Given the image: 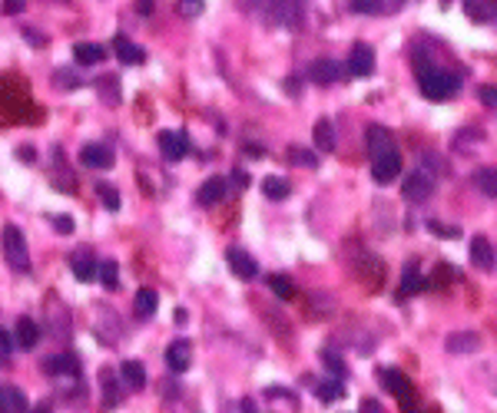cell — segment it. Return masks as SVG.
<instances>
[{
	"label": "cell",
	"instance_id": "9c48e42d",
	"mask_svg": "<svg viewBox=\"0 0 497 413\" xmlns=\"http://www.w3.org/2000/svg\"><path fill=\"white\" fill-rule=\"evenodd\" d=\"M226 262H229L232 275L243 278V281H252V278L259 275V264H255V258L249 255V251H243V248H229V251H226Z\"/></svg>",
	"mask_w": 497,
	"mask_h": 413
},
{
	"label": "cell",
	"instance_id": "4dcf8cb0",
	"mask_svg": "<svg viewBox=\"0 0 497 413\" xmlns=\"http://www.w3.org/2000/svg\"><path fill=\"white\" fill-rule=\"evenodd\" d=\"M100 380H103V397H106V407H116V403H120V384H116V374L110 370V367H103Z\"/></svg>",
	"mask_w": 497,
	"mask_h": 413
},
{
	"label": "cell",
	"instance_id": "7dc6e473",
	"mask_svg": "<svg viewBox=\"0 0 497 413\" xmlns=\"http://www.w3.org/2000/svg\"><path fill=\"white\" fill-rule=\"evenodd\" d=\"M136 10H140L143 17H150V13H153V0H136Z\"/></svg>",
	"mask_w": 497,
	"mask_h": 413
},
{
	"label": "cell",
	"instance_id": "74e56055",
	"mask_svg": "<svg viewBox=\"0 0 497 413\" xmlns=\"http://www.w3.org/2000/svg\"><path fill=\"white\" fill-rule=\"evenodd\" d=\"M176 10L192 20V17H199L206 10V0H176Z\"/></svg>",
	"mask_w": 497,
	"mask_h": 413
},
{
	"label": "cell",
	"instance_id": "e0dca14e",
	"mask_svg": "<svg viewBox=\"0 0 497 413\" xmlns=\"http://www.w3.org/2000/svg\"><path fill=\"white\" fill-rule=\"evenodd\" d=\"M159 308V298H156L153 288H140L136 291V298H133V314L140 317V321H150Z\"/></svg>",
	"mask_w": 497,
	"mask_h": 413
},
{
	"label": "cell",
	"instance_id": "bcb514c9",
	"mask_svg": "<svg viewBox=\"0 0 497 413\" xmlns=\"http://www.w3.org/2000/svg\"><path fill=\"white\" fill-rule=\"evenodd\" d=\"M358 413H384V410H382V403H378V400H365Z\"/></svg>",
	"mask_w": 497,
	"mask_h": 413
},
{
	"label": "cell",
	"instance_id": "4316f807",
	"mask_svg": "<svg viewBox=\"0 0 497 413\" xmlns=\"http://www.w3.org/2000/svg\"><path fill=\"white\" fill-rule=\"evenodd\" d=\"M312 136H315V146H319L322 152H335V126H331L329 119H319Z\"/></svg>",
	"mask_w": 497,
	"mask_h": 413
},
{
	"label": "cell",
	"instance_id": "ee69618b",
	"mask_svg": "<svg viewBox=\"0 0 497 413\" xmlns=\"http://www.w3.org/2000/svg\"><path fill=\"white\" fill-rule=\"evenodd\" d=\"M428 228H431L434 235H458V228H445L441 222H428Z\"/></svg>",
	"mask_w": 497,
	"mask_h": 413
},
{
	"label": "cell",
	"instance_id": "277c9868",
	"mask_svg": "<svg viewBox=\"0 0 497 413\" xmlns=\"http://www.w3.org/2000/svg\"><path fill=\"white\" fill-rule=\"evenodd\" d=\"M378 380H382L384 390H391V393H395L398 403L405 407V413H415V390H411L408 377L401 374L398 367H382V370H378Z\"/></svg>",
	"mask_w": 497,
	"mask_h": 413
},
{
	"label": "cell",
	"instance_id": "f907efd6",
	"mask_svg": "<svg viewBox=\"0 0 497 413\" xmlns=\"http://www.w3.org/2000/svg\"><path fill=\"white\" fill-rule=\"evenodd\" d=\"M34 413H53V410L47 407V403H37V407H34Z\"/></svg>",
	"mask_w": 497,
	"mask_h": 413
},
{
	"label": "cell",
	"instance_id": "603a6c76",
	"mask_svg": "<svg viewBox=\"0 0 497 413\" xmlns=\"http://www.w3.org/2000/svg\"><path fill=\"white\" fill-rule=\"evenodd\" d=\"M226 179L222 176H213V179H206L203 188H199V202L203 205H216V202H222V195H226Z\"/></svg>",
	"mask_w": 497,
	"mask_h": 413
},
{
	"label": "cell",
	"instance_id": "4fadbf2b",
	"mask_svg": "<svg viewBox=\"0 0 497 413\" xmlns=\"http://www.w3.org/2000/svg\"><path fill=\"white\" fill-rule=\"evenodd\" d=\"M80 163L87 165V169H110L113 165V152L100 146V142H87L83 149H80Z\"/></svg>",
	"mask_w": 497,
	"mask_h": 413
},
{
	"label": "cell",
	"instance_id": "3957f363",
	"mask_svg": "<svg viewBox=\"0 0 497 413\" xmlns=\"http://www.w3.org/2000/svg\"><path fill=\"white\" fill-rule=\"evenodd\" d=\"M266 20L272 27H285V30H298L305 20V10L298 0H272L266 10Z\"/></svg>",
	"mask_w": 497,
	"mask_h": 413
},
{
	"label": "cell",
	"instance_id": "7bdbcfd3",
	"mask_svg": "<svg viewBox=\"0 0 497 413\" xmlns=\"http://www.w3.org/2000/svg\"><path fill=\"white\" fill-rule=\"evenodd\" d=\"M17 344H13V338L7 334V331H0V354H10Z\"/></svg>",
	"mask_w": 497,
	"mask_h": 413
},
{
	"label": "cell",
	"instance_id": "30bf717a",
	"mask_svg": "<svg viewBox=\"0 0 497 413\" xmlns=\"http://www.w3.org/2000/svg\"><path fill=\"white\" fill-rule=\"evenodd\" d=\"M352 76H371L375 73V50L368 43H355V50L348 57V66H345Z\"/></svg>",
	"mask_w": 497,
	"mask_h": 413
},
{
	"label": "cell",
	"instance_id": "8992f818",
	"mask_svg": "<svg viewBox=\"0 0 497 413\" xmlns=\"http://www.w3.org/2000/svg\"><path fill=\"white\" fill-rule=\"evenodd\" d=\"M348 73L338 60H329V57H319V60H312L308 66V80L312 83H319V87H331V83H338L342 76Z\"/></svg>",
	"mask_w": 497,
	"mask_h": 413
},
{
	"label": "cell",
	"instance_id": "6da1fadb",
	"mask_svg": "<svg viewBox=\"0 0 497 413\" xmlns=\"http://www.w3.org/2000/svg\"><path fill=\"white\" fill-rule=\"evenodd\" d=\"M415 70H418V87L428 100L441 103V100H451L458 96L461 89V76L451 73V70H441V66H431L424 53H415Z\"/></svg>",
	"mask_w": 497,
	"mask_h": 413
},
{
	"label": "cell",
	"instance_id": "ba28073f",
	"mask_svg": "<svg viewBox=\"0 0 497 413\" xmlns=\"http://www.w3.org/2000/svg\"><path fill=\"white\" fill-rule=\"evenodd\" d=\"M431 192H434V176L428 172V169L411 172V176L405 179V186H401V195H405L408 202H424Z\"/></svg>",
	"mask_w": 497,
	"mask_h": 413
},
{
	"label": "cell",
	"instance_id": "cb8c5ba5",
	"mask_svg": "<svg viewBox=\"0 0 497 413\" xmlns=\"http://www.w3.org/2000/svg\"><path fill=\"white\" fill-rule=\"evenodd\" d=\"M0 413H27V397L17 387H0Z\"/></svg>",
	"mask_w": 497,
	"mask_h": 413
},
{
	"label": "cell",
	"instance_id": "ffe728a7",
	"mask_svg": "<svg viewBox=\"0 0 497 413\" xmlns=\"http://www.w3.org/2000/svg\"><path fill=\"white\" fill-rule=\"evenodd\" d=\"M451 354H474L481 347V334H474V331H461V334H451L445 344Z\"/></svg>",
	"mask_w": 497,
	"mask_h": 413
},
{
	"label": "cell",
	"instance_id": "d590c367",
	"mask_svg": "<svg viewBox=\"0 0 497 413\" xmlns=\"http://www.w3.org/2000/svg\"><path fill=\"white\" fill-rule=\"evenodd\" d=\"M289 156H292L295 165H305V169H315V165H319L315 152H312V149H302V146H292V149H289Z\"/></svg>",
	"mask_w": 497,
	"mask_h": 413
},
{
	"label": "cell",
	"instance_id": "83f0119b",
	"mask_svg": "<svg viewBox=\"0 0 497 413\" xmlns=\"http://www.w3.org/2000/svg\"><path fill=\"white\" fill-rule=\"evenodd\" d=\"M322 403H335V400H345V384L335 377V380H322L319 387H315Z\"/></svg>",
	"mask_w": 497,
	"mask_h": 413
},
{
	"label": "cell",
	"instance_id": "d6a6232c",
	"mask_svg": "<svg viewBox=\"0 0 497 413\" xmlns=\"http://www.w3.org/2000/svg\"><path fill=\"white\" fill-rule=\"evenodd\" d=\"M96 93L106 100V106H116L120 103V83H116V76H103L100 83H96Z\"/></svg>",
	"mask_w": 497,
	"mask_h": 413
},
{
	"label": "cell",
	"instance_id": "f546056e",
	"mask_svg": "<svg viewBox=\"0 0 497 413\" xmlns=\"http://www.w3.org/2000/svg\"><path fill=\"white\" fill-rule=\"evenodd\" d=\"M474 186L481 188L487 199H497V169H477L474 172Z\"/></svg>",
	"mask_w": 497,
	"mask_h": 413
},
{
	"label": "cell",
	"instance_id": "8d00e7d4",
	"mask_svg": "<svg viewBox=\"0 0 497 413\" xmlns=\"http://www.w3.org/2000/svg\"><path fill=\"white\" fill-rule=\"evenodd\" d=\"M100 281L110 291L120 285V268H116V262H100Z\"/></svg>",
	"mask_w": 497,
	"mask_h": 413
},
{
	"label": "cell",
	"instance_id": "60d3db41",
	"mask_svg": "<svg viewBox=\"0 0 497 413\" xmlns=\"http://www.w3.org/2000/svg\"><path fill=\"white\" fill-rule=\"evenodd\" d=\"M481 103L491 106V110H497V87H481Z\"/></svg>",
	"mask_w": 497,
	"mask_h": 413
},
{
	"label": "cell",
	"instance_id": "681fc988",
	"mask_svg": "<svg viewBox=\"0 0 497 413\" xmlns=\"http://www.w3.org/2000/svg\"><path fill=\"white\" fill-rule=\"evenodd\" d=\"M243 413H259V410H255L252 400H243Z\"/></svg>",
	"mask_w": 497,
	"mask_h": 413
},
{
	"label": "cell",
	"instance_id": "7c38bea8",
	"mask_svg": "<svg viewBox=\"0 0 497 413\" xmlns=\"http://www.w3.org/2000/svg\"><path fill=\"white\" fill-rule=\"evenodd\" d=\"M166 363H169V370H173V374L189 370V363H192V344L189 340H173V344H169V351H166Z\"/></svg>",
	"mask_w": 497,
	"mask_h": 413
},
{
	"label": "cell",
	"instance_id": "ac0fdd59",
	"mask_svg": "<svg viewBox=\"0 0 497 413\" xmlns=\"http://www.w3.org/2000/svg\"><path fill=\"white\" fill-rule=\"evenodd\" d=\"M113 50H116V57H120V63H127V66H140V63L146 60L143 47H136V43H133V40H127V37H116L113 40Z\"/></svg>",
	"mask_w": 497,
	"mask_h": 413
},
{
	"label": "cell",
	"instance_id": "2e32d148",
	"mask_svg": "<svg viewBox=\"0 0 497 413\" xmlns=\"http://www.w3.org/2000/svg\"><path fill=\"white\" fill-rule=\"evenodd\" d=\"M471 264H477L481 271H491L494 268V248L484 235H474L471 238Z\"/></svg>",
	"mask_w": 497,
	"mask_h": 413
},
{
	"label": "cell",
	"instance_id": "f1b7e54d",
	"mask_svg": "<svg viewBox=\"0 0 497 413\" xmlns=\"http://www.w3.org/2000/svg\"><path fill=\"white\" fill-rule=\"evenodd\" d=\"M262 192H266L272 202H282V199H289V192H292V188H289V182H285V179L266 176V179H262Z\"/></svg>",
	"mask_w": 497,
	"mask_h": 413
},
{
	"label": "cell",
	"instance_id": "7402d4cb",
	"mask_svg": "<svg viewBox=\"0 0 497 413\" xmlns=\"http://www.w3.org/2000/svg\"><path fill=\"white\" fill-rule=\"evenodd\" d=\"M418 291H424V278H421L418 262H408L405 264V275H401V298H411Z\"/></svg>",
	"mask_w": 497,
	"mask_h": 413
},
{
	"label": "cell",
	"instance_id": "ab89813d",
	"mask_svg": "<svg viewBox=\"0 0 497 413\" xmlns=\"http://www.w3.org/2000/svg\"><path fill=\"white\" fill-rule=\"evenodd\" d=\"M57 87H60V89H70V87L77 89V87H80V76H77V73L70 76L66 70H60V73H57Z\"/></svg>",
	"mask_w": 497,
	"mask_h": 413
},
{
	"label": "cell",
	"instance_id": "484cf974",
	"mask_svg": "<svg viewBox=\"0 0 497 413\" xmlns=\"http://www.w3.org/2000/svg\"><path fill=\"white\" fill-rule=\"evenodd\" d=\"M464 13L471 20H477V24H487L494 17V3L491 0H464Z\"/></svg>",
	"mask_w": 497,
	"mask_h": 413
},
{
	"label": "cell",
	"instance_id": "44dd1931",
	"mask_svg": "<svg viewBox=\"0 0 497 413\" xmlns=\"http://www.w3.org/2000/svg\"><path fill=\"white\" fill-rule=\"evenodd\" d=\"M77 357H73V354H53V357H47V361H43V374H73L77 377Z\"/></svg>",
	"mask_w": 497,
	"mask_h": 413
},
{
	"label": "cell",
	"instance_id": "e575fe53",
	"mask_svg": "<svg viewBox=\"0 0 497 413\" xmlns=\"http://www.w3.org/2000/svg\"><path fill=\"white\" fill-rule=\"evenodd\" d=\"M348 10L352 13H382L384 10V0H348Z\"/></svg>",
	"mask_w": 497,
	"mask_h": 413
},
{
	"label": "cell",
	"instance_id": "836d02e7",
	"mask_svg": "<svg viewBox=\"0 0 497 413\" xmlns=\"http://www.w3.org/2000/svg\"><path fill=\"white\" fill-rule=\"evenodd\" d=\"M322 361H325V367H329V370L338 377V380H342V377H348V363L342 361V354H335V351H329V347H325V351H322Z\"/></svg>",
	"mask_w": 497,
	"mask_h": 413
},
{
	"label": "cell",
	"instance_id": "f35d334b",
	"mask_svg": "<svg viewBox=\"0 0 497 413\" xmlns=\"http://www.w3.org/2000/svg\"><path fill=\"white\" fill-rule=\"evenodd\" d=\"M96 192H100L103 205H106L110 212H116V209H120V195H116V188H113V186H106V182H103V186H96Z\"/></svg>",
	"mask_w": 497,
	"mask_h": 413
},
{
	"label": "cell",
	"instance_id": "d4e9b609",
	"mask_svg": "<svg viewBox=\"0 0 497 413\" xmlns=\"http://www.w3.org/2000/svg\"><path fill=\"white\" fill-rule=\"evenodd\" d=\"M103 57H106V50H103L100 43H77V47H73V60L83 63V66H93V63H100Z\"/></svg>",
	"mask_w": 497,
	"mask_h": 413
},
{
	"label": "cell",
	"instance_id": "5b68a950",
	"mask_svg": "<svg viewBox=\"0 0 497 413\" xmlns=\"http://www.w3.org/2000/svg\"><path fill=\"white\" fill-rule=\"evenodd\" d=\"M159 152H163L166 163L186 159V152H189V136H186L182 129H163V133H159Z\"/></svg>",
	"mask_w": 497,
	"mask_h": 413
},
{
	"label": "cell",
	"instance_id": "52a82bcc",
	"mask_svg": "<svg viewBox=\"0 0 497 413\" xmlns=\"http://www.w3.org/2000/svg\"><path fill=\"white\" fill-rule=\"evenodd\" d=\"M398 176H401V156H398V149H388L371 159V179H375V182L388 186V182Z\"/></svg>",
	"mask_w": 497,
	"mask_h": 413
},
{
	"label": "cell",
	"instance_id": "c3c4849f",
	"mask_svg": "<svg viewBox=\"0 0 497 413\" xmlns=\"http://www.w3.org/2000/svg\"><path fill=\"white\" fill-rule=\"evenodd\" d=\"M24 33H27V40H30V43H37V47H43V43H47V40L40 37V33H34L30 27H24Z\"/></svg>",
	"mask_w": 497,
	"mask_h": 413
},
{
	"label": "cell",
	"instance_id": "1f68e13d",
	"mask_svg": "<svg viewBox=\"0 0 497 413\" xmlns=\"http://www.w3.org/2000/svg\"><path fill=\"white\" fill-rule=\"evenodd\" d=\"M268 288H272V294L275 298H295V285H292V278H285V275H268Z\"/></svg>",
	"mask_w": 497,
	"mask_h": 413
},
{
	"label": "cell",
	"instance_id": "d6986e66",
	"mask_svg": "<svg viewBox=\"0 0 497 413\" xmlns=\"http://www.w3.org/2000/svg\"><path fill=\"white\" fill-rule=\"evenodd\" d=\"M120 380H123V387L127 390H143L146 387V370H143L140 361H123L120 367Z\"/></svg>",
	"mask_w": 497,
	"mask_h": 413
},
{
	"label": "cell",
	"instance_id": "f6af8a7d",
	"mask_svg": "<svg viewBox=\"0 0 497 413\" xmlns=\"http://www.w3.org/2000/svg\"><path fill=\"white\" fill-rule=\"evenodd\" d=\"M24 10V0H3V13H20Z\"/></svg>",
	"mask_w": 497,
	"mask_h": 413
},
{
	"label": "cell",
	"instance_id": "b9f144b4",
	"mask_svg": "<svg viewBox=\"0 0 497 413\" xmlns=\"http://www.w3.org/2000/svg\"><path fill=\"white\" fill-rule=\"evenodd\" d=\"M53 228H57V232H64V235H70V232H73V218L57 215V218H53Z\"/></svg>",
	"mask_w": 497,
	"mask_h": 413
},
{
	"label": "cell",
	"instance_id": "9a60e30c",
	"mask_svg": "<svg viewBox=\"0 0 497 413\" xmlns=\"http://www.w3.org/2000/svg\"><path fill=\"white\" fill-rule=\"evenodd\" d=\"M365 142H368V156H371V159H375V156H382V152H388V149H395V139H391V133H388L384 126H368Z\"/></svg>",
	"mask_w": 497,
	"mask_h": 413
},
{
	"label": "cell",
	"instance_id": "7a4b0ae2",
	"mask_svg": "<svg viewBox=\"0 0 497 413\" xmlns=\"http://www.w3.org/2000/svg\"><path fill=\"white\" fill-rule=\"evenodd\" d=\"M3 255H7V264L13 271L27 275L30 271V251H27V238L17 225H7L3 228Z\"/></svg>",
	"mask_w": 497,
	"mask_h": 413
},
{
	"label": "cell",
	"instance_id": "5bb4252c",
	"mask_svg": "<svg viewBox=\"0 0 497 413\" xmlns=\"http://www.w3.org/2000/svg\"><path fill=\"white\" fill-rule=\"evenodd\" d=\"M13 344L20 347V351H34L40 344V327L37 321H30V317H20L17 327H13Z\"/></svg>",
	"mask_w": 497,
	"mask_h": 413
},
{
	"label": "cell",
	"instance_id": "8fae6325",
	"mask_svg": "<svg viewBox=\"0 0 497 413\" xmlns=\"http://www.w3.org/2000/svg\"><path fill=\"white\" fill-rule=\"evenodd\" d=\"M70 271H73L77 281H93V278L100 275V262L87 248H80L77 255H70Z\"/></svg>",
	"mask_w": 497,
	"mask_h": 413
}]
</instances>
